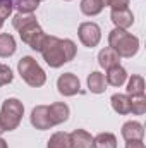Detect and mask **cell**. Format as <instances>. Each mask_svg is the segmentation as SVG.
<instances>
[{"label":"cell","mask_w":146,"mask_h":148,"mask_svg":"<svg viewBox=\"0 0 146 148\" xmlns=\"http://www.w3.org/2000/svg\"><path fill=\"white\" fill-rule=\"evenodd\" d=\"M40 52L50 67H60L74 59L76 45L72 40H59L57 36H46Z\"/></svg>","instance_id":"1"},{"label":"cell","mask_w":146,"mask_h":148,"mask_svg":"<svg viewBox=\"0 0 146 148\" xmlns=\"http://www.w3.org/2000/svg\"><path fill=\"white\" fill-rule=\"evenodd\" d=\"M108 43L110 48H113L119 53V57H132L139 50V40L134 35L127 33L126 29H119V28L110 31Z\"/></svg>","instance_id":"2"},{"label":"cell","mask_w":146,"mask_h":148,"mask_svg":"<svg viewBox=\"0 0 146 148\" xmlns=\"http://www.w3.org/2000/svg\"><path fill=\"white\" fill-rule=\"evenodd\" d=\"M23 114H24V107L17 98H7L0 110V124L3 127V131L16 129L21 124Z\"/></svg>","instance_id":"3"},{"label":"cell","mask_w":146,"mask_h":148,"mask_svg":"<svg viewBox=\"0 0 146 148\" xmlns=\"http://www.w3.org/2000/svg\"><path fill=\"white\" fill-rule=\"evenodd\" d=\"M17 69H19V74L21 77L33 88H40L45 84L46 81V74L45 71L40 67L36 60L33 57H23L17 64Z\"/></svg>","instance_id":"4"},{"label":"cell","mask_w":146,"mask_h":148,"mask_svg":"<svg viewBox=\"0 0 146 148\" xmlns=\"http://www.w3.org/2000/svg\"><path fill=\"white\" fill-rule=\"evenodd\" d=\"M19 35H21V40L24 41V43H28L33 50H41V45H43V41H45V38L46 35L43 33V29L38 26L36 21H31L29 24H26V26H23L21 29H19Z\"/></svg>","instance_id":"5"},{"label":"cell","mask_w":146,"mask_h":148,"mask_svg":"<svg viewBox=\"0 0 146 148\" xmlns=\"http://www.w3.org/2000/svg\"><path fill=\"white\" fill-rule=\"evenodd\" d=\"M77 33H79L81 43L84 47H89V48L96 47L100 43V40H102V29H100V26L96 23H83L79 26Z\"/></svg>","instance_id":"6"},{"label":"cell","mask_w":146,"mask_h":148,"mask_svg":"<svg viewBox=\"0 0 146 148\" xmlns=\"http://www.w3.org/2000/svg\"><path fill=\"white\" fill-rule=\"evenodd\" d=\"M57 88H59L60 95H64V97H72V95H76V93L79 91L81 84H79V79H77L76 74L65 73V74H62V76L59 77Z\"/></svg>","instance_id":"7"},{"label":"cell","mask_w":146,"mask_h":148,"mask_svg":"<svg viewBox=\"0 0 146 148\" xmlns=\"http://www.w3.org/2000/svg\"><path fill=\"white\" fill-rule=\"evenodd\" d=\"M31 124L40 131L53 127L52 121H50V114H48V105H38V107L33 109V112H31Z\"/></svg>","instance_id":"8"},{"label":"cell","mask_w":146,"mask_h":148,"mask_svg":"<svg viewBox=\"0 0 146 148\" xmlns=\"http://www.w3.org/2000/svg\"><path fill=\"white\" fill-rule=\"evenodd\" d=\"M69 148H93V136L84 129H76L69 134Z\"/></svg>","instance_id":"9"},{"label":"cell","mask_w":146,"mask_h":148,"mask_svg":"<svg viewBox=\"0 0 146 148\" xmlns=\"http://www.w3.org/2000/svg\"><path fill=\"white\" fill-rule=\"evenodd\" d=\"M112 21L119 29H127L134 24V16L129 9H120V10H112Z\"/></svg>","instance_id":"10"},{"label":"cell","mask_w":146,"mask_h":148,"mask_svg":"<svg viewBox=\"0 0 146 148\" xmlns=\"http://www.w3.org/2000/svg\"><path fill=\"white\" fill-rule=\"evenodd\" d=\"M145 136V129L143 124L136 122V121H129L122 126V138L126 141H132V140H143Z\"/></svg>","instance_id":"11"},{"label":"cell","mask_w":146,"mask_h":148,"mask_svg":"<svg viewBox=\"0 0 146 148\" xmlns=\"http://www.w3.org/2000/svg\"><path fill=\"white\" fill-rule=\"evenodd\" d=\"M48 114H50L52 126H57L69 119V107L65 103H52L48 105Z\"/></svg>","instance_id":"12"},{"label":"cell","mask_w":146,"mask_h":148,"mask_svg":"<svg viewBox=\"0 0 146 148\" xmlns=\"http://www.w3.org/2000/svg\"><path fill=\"white\" fill-rule=\"evenodd\" d=\"M119 62H120V57H119V53L113 50V48H103L100 53H98V64L103 67V69H112V67H115V66H119Z\"/></svg>","instance_id":"13"},{"label":"cell","mask_w":146,"mask_h":148,"mask_svg":"<svg viewBox=\"0 0 146 148\" xmlns=\"http://www.w3.org/2000/svg\"><path fill=\"white\" fill-rule=\"evenodd\" d=\"M88 88H89V91L91 93H103L105 90H107V81H105V74L98 73V71H95V73H91L88 76Z\"/></svg>","instance_id":"14"},{"label":"cell","mask_w":146,"mask_h":148,"mask_svg":"<svg viewBox=\"0 0 146 148\" xmlns=\"http://www.w3.org/2000/svg\"><path fill=\"white\" fill-rule=\"evenodd\" d=\"M126 79H127V73L120 66H115V67L108 69V73L105 76L107 84H112V86H122L126 83Z\"/></svg>","instance_id":"15"},{"label":"cell","mask_w":146,"mask_h":148,"mask_svg":"<svg viewBox=\"0 0 146 148\" xmlns=\"http://www.w3.org/2000/svg\"><path fill=\"white\" fill-rule=\"evenodd\" d=\"M112 107L113 110L126 115V114H131V102H129V97L127 95H122V93H115L112 97Z\"/></svg>","instance_id":"16"},{"label":"cell","mask_w":146,"mask_h":148,"mask_svg":"<svg viewBox=\"0 0 146 148\" xmlns=\"http://www.w3.org/2000/svg\"><path fill=\"white\" fill-rule=\"evenodd\" d=\"M16 52V40L12 35L2 33L0 35V57H10Z\"/></svg>","instance_id":"17"},{"label":"cell","mask_w":146,"mask_h":148,"mask_svg":"<svg viewBox=\"0 0 146 148\" xmlns=\"http://www.w3.org/2000/svg\"><path fill=\"white\" fill-rule=\"evenodd\" d=\"M95 148H117V138L112 133H100L96 138H93Z\"/></svg>","instance_id":"18"},{"label":"cell","mask_w":146,"mask_h":148,"mask_svg":"<svg viewBox=\"0 0 146 148\" xmlns=\"http://www.w3.org/2000/svg\"><path fill=\"white\" fill-rule=\"evenodd\" d=\"M127 93H129V97H132V95H145V79L141 76L134 74L129 79V83H127Z\"/></svg>","instance_id":"19"},{"label":"cell","mask_w":146,"mask_h":148,"mask_svg":"<svg viewBox=\"0 0 146 148\" xmlns=\"http://www.w3.org/2000/svg\"><path fill=\"white\" fill-rule=\"evenodd\" d=\"M81 10L86 16H96L103 10L102 0H81Z\"/></svg>","instance_id":"20"},{"label":"cell","mask_w":146,"mask_h":148,"mask_svg":"<svg viewBox=\"0 0 146 148\" xmlns=\"http://www.w3.org/2000/svg\"><path fill=\"white\" fill-rule=\"evenodd\" d=\"M131 102V112L136 115H143L146 112V97L145 95H132L129 97Z\"/></svg>","instance_id":"21"},{"label":"cell","mask_w":146,"mask_h":148,"mask_svg":"<svg viewBox=\"0 0 146 148\" xmlns=\"http://www.w3.org/2000/svg\"><path fill=\"white\" fill-rule=\"evenodd\" d=\"M46 148H69V134L67 133H55L50 140H48V147Z\"/></svg>","instance_id":"22"},{"label":"cell","mask_w":146,"mask_h":148,"mask_svg":"<svg viewBox=\"0 0 146 148\" xmlns=\"http://www.w3.org/2000/svg\"><path fill=\"white\" fill-rule=\"evenodd\" d=\"M40 0H16V7L19 10V14H31L35 9H38Z\"/></svg>","instance_id":"23"},{"label":"cell","mask_w":146,"mask_h":148,"mask_svg":"<svg viewBox=\"0 0 146 148\" xmlns=\"http://www.w3.org/2000/svg\"><path fill=\"white\" fill-rule=\"evenodd\" d=\"M31 21H36V17H35L33 14H16V16H14V19H12V26L19 31L23 26L29 24Z\"/></svg>","instance_id":"24"},{"label":"cell","mask_w":146,"mask_h":148,"mask_svg":"<svg viewBox=\"0 0 146 148\" xmlns=\"http://www.w3.org/2000/svg\"><path fill=\"white\" fill-rule=\"evenodd\" d=\"M14 9V2L12 0H0V28L3 26V21L10 16Z\"/></svg>","instance_id":"25"},{"label":"cell","mask_w":146,"mask_h":148,"mask_svg":"<svg viewBox=\"0 0 146 148\" xmlns=\"http://www.w3.org/2000/svg\"><path fill=\"white\" fill-rule=\"evenodd\" d=\"M12 77H14V74H12V71H10V67L0 64V86L9 84V83L12 81Z\"/></svg>","instance_id":"26"},{"label":"cell","mask_w":146,"mask_h":148,"mask_svg":"<svg viewBox=\"0 0 146 148\" xmlns=\"http://www.w3.org/2000/svg\"><path fill=\"white\" fill-rule=\"evenodd\" d=\"M108 5L112 7V10L129 9V0H108Z\"/></svg>","instance_id":"27"},{"label":"cell","mask_w":146,"mask_h":148,"mask_svg":"<svg viewBox=\"0 0 146 148\" xmlns=\"http://www.w3.org/2000/svg\"><path fill=\"white\" fill-rule=\"evenodd\" d=\"M126 148H145V143L141 140H132V141H127Z\"/></svg>","instance_id":"28"},{"label":"cell","mask_w":146,"mask_h":148,"mask_svg":"<svg viewBox=\"0 0 146 148\" xmlns=\"http://www.w3.org/2000/svg\"><path fill=\"white\" fill-rule=\"evenodd\" d=\"M0 148H9V147H7V141H5V140H2V138H0Z\"/></svg>","instance_id":"29"},{"label":"cell","mask_w":146,"mask_h":148,"mask_svg":"<svg viewBox=\"0 0 146 148\" xmlns=\"http://www.w3.org/2000/svg\"><path fill=\"white\" fill-rule=\"evenodd\" d=\"M2 133H3V127H2V124H0V134H2Z\"/></svg>","instance_id":"30"}]
</instances>
